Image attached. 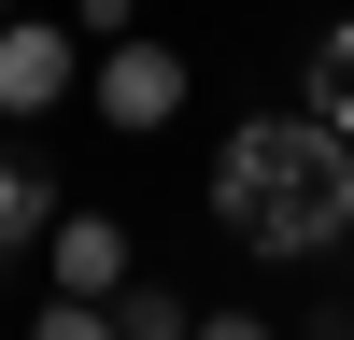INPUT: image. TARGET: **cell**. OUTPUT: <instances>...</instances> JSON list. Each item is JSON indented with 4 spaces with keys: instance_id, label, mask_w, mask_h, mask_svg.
Instances as JSON below:
<instances>
[{
    "instance_id": "cell-4",
    "label": "cell",
    "mask_w": 354,
    "mask_h": 340,
    "mask_svg": "<svg viewBox=\"0 0 354 340\" xmlns=\"http://www.w3.org/2000/svg\"><path fill=\"white\" fill-rule=\"evenodd\" d=\"M71 71H85V57L57 43V28H15V15H0V113H57Z\"/></svg>"
},
{
    "instance_id": "cell-9",
    "label": "cell",
    "mask_w": 354,
    "mask_h": 340,
    "mask_svg": "<svg viewBox=\"0 0 354 340\" xmlns=\"http://www.w3.org/2000/svg\"><path fill=\"white\" fill-rule=\"evenodd\" d=\"M198 340H270V326H255V312H198Z\"/></svg>"
},
{
    "instance_id": "cell-2",
    "label": "cell",
    "mask_w": 354,
    "mask_h": 340,
    "mask_svg": "<svg viewBox=\"0 0 354 340\" xmlns=\"http://www.w3.org/2000/svg\"><path fill=\"white\" fill-rule=\"evenodd\" d=\"M100 113H113V128H170V113H185V57H170V43H113L100 57Z\"/></svg>"
},
{
    "instance_id": "cell-7",
    "label": "cell",
    "mask_w": 354,
    "mask_h": 340,
    "mask_svg": "<svg viewBox=\"0 0 354 340\" xmlns=\"http://www.w3.org/2000/svg\"><path fill=\"white\" fill-rule=\"evenodd\" d=\"M113 326H128V340H198V312L170 298V283H142V270H128V283H113Z\"/></svg>"
},
{
    "instance_id": "cell-6",
    "label": "cell",
    "mask_w": 354,
    "mask_h": 340,
    "mask_svg": "<svg viewBox=\"0 0 354 340\" xmlns=\"http://www.w3.org/2000/svg\"><path fill=\"white\" fill-rule=\"evenodd\" d=\"M57 227V185H43V156H0V255H28Z\"/></svg>"
},
{
    "instance_id": "cell-5",
    "label": "cell",
    "mask_w": 354,
    "mask_h": 340,
    "mask_svg": "<svg viewBox=\"0 0 354 340\" xmlns=\"http://www.w3.org/2000/svg\"><path fill=\"white\" fill-rule=\"evenodd\" d=\"M298 113H326V128L354 142V15L312 28V57H298Z\"/></svg>"
},
{
    "instance_id": "cell-11",
    "label": "cell",
    "mask_w": 354,
    "mask_h": 340,
    "mask_svg": "<svg viewBox=\"0 0 354 340\" xmlns=\"http://www.w3.org/2000/svg\"><path fill=\"white\" fill-rule=\"evenodd\" d=\"M0 270H15V255H0Z\"/></svg>"
},
{
    "instance_id": "cell-3",
    "label": "cell",
    "mask_w": 354,
    "mask_h": 340,
    "mask_svg": "<svg viewBox=\"0 0 354 340\" xmlns=\"http://www.w3.org/2000/svg\"><path fill=\"white\" fill-rule=\"evenodd\" d=\"M43 270H57V298H113V283H128V227L113 213H57L43 227Z\"/></svg>"
},
{
    "instance_id": "cell-1",
    "label": "cell",
    "mask_w": 354,
    "mask_h": 340,
    "mask_svg": "<svg viewBox=\"0 0 354 340\" xmlns=\"http://www.w3.org/2000/svg\"><path fill=\"white\" fill-rule=\"evenodd\" d=\"M213 227L255 255H326L354 241V142L326 113H241L213 156Z\"/></svg>"
},
{
    "instance_id": "cell-10",
    "label": "cell",
    "mask_w": 354,
    "mask_h": 340,
    "mask_svg": "<svg viewBox=\"0 0 354 340\" xmlns=\"http://www.w3.org/2000/svg\"><path fill=\"white\" fill-rule=\"evenodd\" d=\"M312 340H354V326H312Z\"/></svg>"
},
{
    "instance_id": "cell-8",
    "label": "cell",
    "mask_w": 354,
    "mask_h": 340,
    "mask_svg": "<svg viewBox=\"0 0 354 340\" xmlns=\"http://www.w3.org/2000/svg\"><path fill=\"white\" fill-rule=\"evenodd\" d=\"M28 340H128V326H113V298H57V312H43Z\"/></svg>"
}]
</instances>
